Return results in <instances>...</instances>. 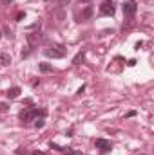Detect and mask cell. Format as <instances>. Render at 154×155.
<instances>
[{
	"label": "cell",
	"instance_id": "obj_17",
	"mask_svg": "<svg viewBox=\"0 0 154 155\" xmlns=\"http://www.w3.org/2000/svg\"><path fill=\"white\" fill-rule=\"evenodd\" d=\"M29 51H31V49H29V47H27V49H24V51H22V54H20V56H22V58H27V56H29Z\"/></svg>",
	"mask_w": 154,
	"mask_h": 155
},
{
	"label": "cell",
	"instance_id": "obj_7",
	"mask_svg": "<svg viewBox=\"0 0 154 155\" xmlns=\"http://www.w3.org/2000/svg\"><path fill=\"white\" fill-rule=\"evenodd\" d=\"M20 92H22V90H20V87H11L5 94H7V97H9V99H15V97H18V96H20Z\"/></svg>",
	"mask_w": 154,
	"mask_h": 155
},
{
	"label": "cell",
	"instance_id": "obj_5",
	"mask_svg": "<svg viewBox=\"0 0 154 155\" xmlns=\"http://www.w3.org/2000/svg\"><path fill=\"white\" fill-rule=\"evenodd\" d=\"M96 148L102 152H111L113 150V143L107 139H96Z\"/></svg>",
	"mask_w": 154,
	"mask_h": 155
},
{
	"label": "cell",
	"instance_id": "obj_11",
	"mask_svg": "<svg viewBox=\"0 0 154 155\" xmlns=\"http://www.w3.org/2000/svg\"><path fill=\"white\" fill-rule=\"evenodd\" d=\"M64 18H65V11H64V7H60L56 11V22H64Z\"/></svg>",
	"mask_w": 154,
	"mask_h": 155
},
{
	"label": "cell",
	"instance_id": "obj_12",
	"mask_svg": "<svg viewBox=\"0 0 154 155\" xmlns=\"http://www.w3.org/2000/svg\"><path fill=\"white\" fill-rule=\"evenodd\" d=\"M83 58H85V52L82 51V52H78L76 56H75V60H73V63H75V65H78L80 61H83Z\"/></svg>",
	"mask_w": 154,
	"mask_h": 155
},
{
	"label": "cell",
	"instance_id": "obj_4",
	"mask_svg": "<svg viewBox=\"0 0 154 155\" xmlns=\"http://www.w3.org/2000/svg\"><path fill=\"white\" fill-rule=\"evenodd\" d=\"M136 11H138V7H136L134 0H129V2L123 4V15H125V16H134Z\"/></svg>",
	"mask_w": 154,
	"mask_h": 155
},
{
	"label": "cell",
	"instance_id": "obj_10",
	"mask_svg": "<svg viewBox=\"0 0 154 155\" xmlns=\"http://www.w3.org/2000/svg\"><path fill=\"white\" fill-rule=\"evenodd\" d=\"M38 69H40V72H53V65L51 63H40Z\"/></svg>",
	"mask_w": 154,
	"mask_h": 155
},
{
	"label": "cell",
	"instance_id": "obj_15",
	"mask_svg": "<svg viewBox=\"0 0 154 155\" xmlns=\"http://www.w3.org/2000/svg\"><path fill=\"white\" fill-rule=\"evenodd\" d=\"M24 18H26V13H18L16 15V22H22Z\"/></svg>",
	"mask_w": 154,
	"mask_h": 155
},
{
	"label": "cell",
	"instance_id": "obj_14",
	"mask_svg": "<svg viewBox=\"0 0 154 155\" xmlns=\"http://www.w3.org/2000/svg\"><path fill=\"white\" fill-rule=\"evenodd\" d=\"M64 152L67 155H82V152H76V150H73V148H64Z\"/></svg>",
	"mask_w": 154,
	"mask_h": 155
},
{
	"label": "cell",
	"instance_id": "obj_18",
	"mask_svg": "<svg viewBox=\"0 0 154 155\" xmlns=\"http://www.w3.org/2000/svg\"><path fill=\"white\" fill-rule=\"evenodd\" d=\"M7 108H9V107H7V105H5V103H0V112H5V110H7Z\"/></svg>",
	"mask_w": 154,
	"mask_h": 155
},
{
	"label": "cell",
	"instance_id": "obj_8",
	"mask_svg": "<svg viewBox=\"0 0 154 155\" xmlns=\"http://www.w3.org/2000/svg\"><path fill=\"white\" fill-rule=\"evenodd\" d=\"M11 63V56L7 52H0V67H7Z\"/></svg>",
	"mask_w": 154,
	"mask_h": 155
},
{
	"label": "cell",
	"instance_id": "obj_1",
	"mask_svg": "<svg viewBox=\"0 0 154 155\" xmlns=\"http://www.w3.org/2000/svg\"><path fill=\"white\" fill-rule=\"evenodd\" d=\"M40 116H45V110H37V108H24V110H20V119H22V123H31V121H35L37 117Z\"/></svg>",
	"mask_w": 154,
	"mask_h": 155
},
{
	"label": "cell",
	"instance_id": "obj_23",
	"mask_svg": "<svg viewBox=\"0 0 154 155\" xmlns=\"http://www.w3.org/2000/svg\"><path fill=\"white\" fill-rule=\"evenodd\" d=\"M80 2H83V4H91L93 0H80Z\"/></svg>",
	"mask_w": 154,
	"mask_h": 155
},
{
	"label": "cell",
	"instance_id": "obj_3",
	"mask_svg": "<svg viewBox=\"0 0 154 155\" xmlns=\"http://www.w3.org/2000/svg\"><path fill=\"white\" fill-rule=\"evenodd\" d=\"M100 13L105 15V16H113L116 13V7H114V2L113 0H105L102 5H100Z\"/></svg>",
	"mask_w": 154,
	"mask_h": 155
},
{
	"label": "cell",
	"instance_id": "obj_16",
	"mask_svg": "<svg viewBox=\"0 0 154 155\" xmlns=\"http://www.w3.org/2000/svg\"><path fill=\"white\" fill-rule=\"evenodd\" d=\"M4 33H5V36H7V38H13V33H11V29H9V27H5V29H4Z\"/></svg>",
	"mask_w": 154,
	"mask_h": 155
},
{
	"label": "cell",
	"instance_id": "obj_20",
	"mask_svg": "<svg viewBox=\"0 0 154 155\" xmlns=\"http://www.w3.org/2000/svg\"><path fill=\"white\" fill-rule=\"evenodd\" d=\"M9 4H13V0H2V5H9Z\"/></svg>",
	"mask_w": 154,
	"mask_h": 155
},
{
	"label": "cell",
	"instance_id": "obj_21",
	"mask_svg": "<svg viewBox=\"0 0 154 155\" xmlns=\"http://www.w3.org/2000/svg\"><path fill=\"white\" fill-rule=\"evenodd\" d=\"M132 116H136V112H134V110H131V112H127V117H132Z\"/></svg>",
	"mask_w": 154,
	"mask_h": 155
},
{
	"label": "cell",
	"instance_id": "obj_22",
	"mask_svg": "<svg viewBox=\"0 0 154 155\" xmlns=\"http://www.w3.org/2000/svg\"><path fill=\"white\" fill-rule=\"evenodd\" d=\"M31 155H45V153H44V152H33Z\"/></svg>",
	"mask_w": 154,
	"mask_h": 155
},
{
	"label": "cell",
	"instance_id": "obj_24",
	"mask_svg": "<svg viewBox=\"0 0 154 155\" xmlns=\"http://www.w3.org/2000/svg\"><path fill=\"white\" fill-rule=\"evenodd\" d=\"M0 38H2V29H0Z\"/></svg>",
	"mask_w": 154,
	"mask_h": 155
},
{
	"label": "cell",
	"instance_id": "obj_2",
	"mask_svg": "<svg viewBox=\"0 0 154 155\" xmlns=\"http://www.w3.org/2000/svg\"><path fill=\"white\" fill-rule=\"evenodd\" d=\"M44 54L49 56V58H64L65 56V49L62 45H51V47H47L44 51Z\"/></svg>",
	"mask_w": 154,
	"mask_h": 155
},
{
	"label": "cell",
	"instance_id": "obj_19",
	"mask_svg": "<svg viewBox=\"0 0 154 155\" xmlns=\"http://www.w3.org/2000/svg\"><path fill=\"white\" fill-rule=\"evenodd\" d=\"M69 4V0H58V5L60 7H64V5H67Z\"/></svg>",
	"mask_w": 154,
	"mask_h": 155
},
{
	"label": "cell",
	"instance_id": "obj_9",
	"mask_svg": "<svg viewBox=\"0 0 154 155\" xmlns=\"http://www.w3.org/2000/svg\"><path fill=\"white\" fill-rule=\"evenodd\" d=\"M91 16H93V7H91V5H85V9L82 11V18H83V20H89Z\"/></svg>",
	"mask_w": 154,
	"mask_h": 155
},
{
	"label": "cell",
	"instance_id": "obj_13",
	"mask_svg": "<svg viewBox=\"0 0 154 155\" xmlns=\"http://www.w3.org/2000/svg\"><path fill=\"white\" fill-rule=\"evenodd\" d=\"M45 116H40L38 119H35V126L37 128H44V124H45V119H44Z\"/></svg>",
	"mask_w": 154,
	"mask_h": 155
},
{
	"label": "cell",
	"instance_id": "obj_6",
	"mask_svg": "<svg viewBox=\"0 0 154 155\" xmlns=\"http://www.w3.org/2000/svg\"><path fill=\"white\" fill-rule=\"evenodd\" d=\"M42 40V35L40 33H29L27 35V43H29V49H35L38 45V41Z\"/></svg>",
	"mask_w": 154,
	"mask_h": 155
}]
</instances>
